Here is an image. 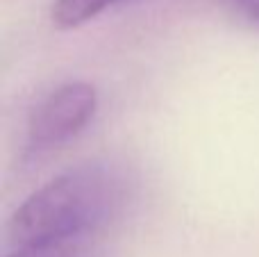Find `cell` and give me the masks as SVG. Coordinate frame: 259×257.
<instances>
[{"instance_id": "obj_1", "label": "cell", "mask_w": 259, "mask_h": 257, "mask_svg": "<svg viewBox=\"0 0 259 257\" xmlns=\"http://www.w3.org/2000/svg\"><path fill=\"white\" fill-rule=\"evenodd\" d=\"M127 200V178L109 164H82L36 189L9 221L14 248L89 239Z\"/></svg>"}, {"instance_id": "obj_2", "label": "cell", "mask_w": 259, "mask_h": 257, "mask_svg": "<svg viewBox=\"0 0 259 257\" xmlns=\"http://www.w3.org/2000/svg\"><path fill=\"white\" fill-rule=\"evenodd\" d=\"M98 109V94L89 82H66L50 91L27 121V146L44 153L77 137Z\"/></svg>"}, {"instance_id": "obj_3", "label": "cell", "mask_w": 259, "mask_h": 257, "mask_svg": "<svg viewBox=\"0 0 259 257\" xmlns=\"http://www.w3.org/2000/svg\"><path fill=\"white\" fill-rule=\"evenodd\" d=\"M118 0H55L53 23L59 30H73L103 14Z\"/></svg>"}, {"instance_id": "obj_4", "label": "cell", "mask_w": 259, "mask_h": 257, "mask_svg": "<svg viewBox=\"0 0 259 257\" xmlns=\"http://www.w3.org/2000/svg\"><path fill=\"white\" fill-rule=\"evenodd\" d=\"M7 257H94L89 239L77 241H57V244H41V246H23L14 248Z\"/></svg>"}, {"instance_id": "obj_5", "label": "cell", "mask_w": 259, "mask_h": 257, "mask_svg": "<svg viewBox=\"0 0 259 257\" xmlns=\"http://www.w3.org/2000/svg\"><path fill=\"white\" fill-rule=\"evenodd\" d=\"M237 5L248 18L259 23V0H237Z\"/></svg>"}]
</instances>
